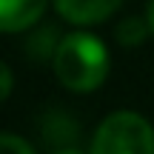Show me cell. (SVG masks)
<instances>
[{
  "label": "cell",
  "instance_id": "3",
  "mask_svg": "<svg viewBox=\"0 0 154 154\" xmlns=\"http://www.w3.org/2000/svg\"><path fill=\"white\" fill-rule=\"evenodd\" d=\"M57 14L74 26H94L103 23L123 6V0H51Z\"/></svg>",
  "mask_w": 154,
  "mask_h": 154
},
{
  "label": "cell",
  "instance_id": "2",
  "mask_svg": "<svg viewBox=\"0 0 154 154\" xmlns=\"http://www.w3.org/2000/svg\"><path fill=\"white\" fill-rule=\"evenodd\" d=\"M91 154H154V128L137 111H114L97 126Z\"/></svg>",
  "mask_w": 154,
  "mask_h": 154
},
{
  "label": "cell",
  "instance_id": "7",
  "mask_svg": "<svg viewBox=\"0 0 154 154\" xmlns=\"http://www.w3.org/2000/svg\"><path fill=\"white\" fill-rule=\"evenodd\" d=\"M0 83H3V88H0V97L3 100H9V94H11V69L6 66H0Z\"/></svg>",
  "mask_w": 154,
  "mask_h": 154
},
{
  "label": "cell",
  "instance_id": "5",
  "mask_svg": "<svg viewBox=\"0 0 154 154\" xmlns=\"http://www.w3.org/2000/svg\"><path fill=\"white\" fill-rule=\"evenodd\" d=\"M149 34H151V26H149L146 17H126V20H120V23H117V29H114L117 43L126 46V49L140 46Z\"/></svg>",
  "mask_w": 154,
  "mask_h": 154
},
{
  "label": "cell",
  "instance_id": "1",
  "mask_svg": "<svg viewBox=\"0 0 154 154\" xmlns=\"http://www.w3.org/2000/svg\"><path fill=\"white\" fill-rule=\"evenodd\" d=\"M51 63H54V74L60 86L77 94L100 88L111 66L106 43L91 32H72L60 37V46H57Z\"/></svg>",
  "mask_w": 154,
  "mask_h": 154
},
{
  "label": "cell",
  "instance_id": "8",
  "mask_svg": "<svg viewBox=\"0 0 154 154\" xmlns=\"http://www.w3.org/2000/svg\"><path fill=\"white\" fill-rule=\"evenodd\" d=\"M146 20H149L151 34H154V0H149V6H146Z\"/></svg>",
  "mask_w": 154,
  "mask_h": 154
},
{
  "label": "cell",
  "instance_id": "6",
  "mask_svg": "<svg viewBox=\"0 0 154 154\" xmlns=\"http://www.w3.org/2000/svg\"><path fill=\"white\" fill-rule=\"evenodd\" d=\"M0 154H37V151H34L23 137L6 131L3 137H0Z\"/></svg>",
  "mask_w": 154,
  "mask_h": 154
},
{
  "label": "cell",
  "instance_id": "4",
  "mask_svg": "<svg viewBox=\"0 0 154 154\" xmlns=\"http://www.w3.org/2000/svg\"><path fill=\"white\" fill-rule=\"evenodd\" d=\"M49 0H0V29L17 34L43 20Z\"/></svg>",
  "mask_w": 154,
  "mask_h": 154
},
{
  "label": "cell",
  "instance_id": "9",
  "mask_svg": "<svg viewBox=\"0 0 154 154\" xmlns=\"http://www.w3.org/2000/svg\"><path fill=\"white\" fill-rule=\"evenodd\" d=\"M57 154H80L77 149H63V151H57Z\"/></svg>",
  "mask_w": 154,
  "mask_h": 154
}]
</instances>
